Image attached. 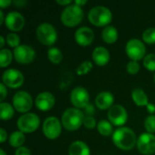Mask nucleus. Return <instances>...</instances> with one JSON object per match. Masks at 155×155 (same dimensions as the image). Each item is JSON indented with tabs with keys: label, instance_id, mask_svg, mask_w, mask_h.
<instances>
[{
	"label": "nucleus",
	"instance_id": "f257e3e1",
	"mask_svg": "<svg viewBox=\"0 0 155 155\" xmlns=\"http://www.w3.org/2000/svg\"><path fill=\"white\" fill-rule=\"evenodd\" d=\"M113 142L116 147L124 151L132 150L137 144L134 132L128 127H120L113 134Z\"/></svg>",
	"mask_w": 155,
	"mask_h": 155
},
{
	"label": "nucleus",
	"instance_id": "f03ea898",
	"mask_svg": "<svg viewBox=\"0 0 155 155\" xmlns=\"http://www.w3.org/2000/svg\"><path fill=\"white\" fill-rule=\"evenodd\" d=\"M84 114L80 109L68 108L62 115V124L67 131H76L84 124Z\"/></svg>",
	"mask_w": 155,
	"mask_h": 155
},
{
	"label": "nucleus",
	"instance_id": "7ed1b4c3",
	"mask_svg": "<svg viewBox=\"0 0 155 155\" xmlns=\"http://www.w3.org/2000/svg\"><path fill=\"white\" fill-rule=\"evenodd\" d=\"M84 18V11L81 6L72 4L63 10L61 14L62 23L68 27H74L78 25Z\"/></svg>",
	"mask_w": 155,
	"mask_h": 155
},
{
	"label": "nucleus",
	"instance_id": "20e7f679",
	"mask_svg": "<svg viewBox=\"0 0 155 155\" xmlns=\"http://www.w3.org/2000/svg\"><path fill=\"white\" fill-rule=\"evenodd\" d=\"M88 19L95 26H105L111 23L113 15L109 8L104 5H97L89 11Z\"/></svg>",
	"mask_w": 155,
	"mask_h": 155
},
{
	"label": "nucleus",
	"instance_id": "39448f33",
	"mask_svg": "<svg viewBox=\"0 0 155 155\" xmlns=\"http://www.w3.org/2000/svg\"><path fill=\"white\" fill-rule=\"evenodd\" d=\"M35 33L39 42L45 45H52L57 40V32L49 23H43L39 25Z\"/></svg>",
	"mask_w": 155,
	"mask_h": 155
},
{
	"label": "nucleus",
	"instance_id": "423d86ee",
	"mask_svg": "<svg viewBox=\"0 0 155 155\" xmlns=\"http://www.w3.org/2000/svg\"><path fill=\"white\" fill-rule=\"evenodd\" d=\"M40 124L39 117L33 113H27L20 116L17 120V127L23 134L34 133Z\"/></svg>",
	"mask_w": 155,
	"mask_h": 155
},
{
	"label": "nucleus",
	"instance_id": "0eeeda50",
	"mask_svg": "<svg viewBox=\"0 0 155 155\" xmlns=\"http://www.w3.org/2000/svg\"><path fill=\"white\" fill-rule=\"evenodd\" d=\"M125 51L129 58L132 59V61L138 62L139 60L145 57L146 47L141 40L134 38L127 42Z\"/></svg>",
	"mask_w": 155,
	"mask_h": 155
},
{
	"label": "nucleus",
	"instance_id": "6e6552de",
	"mask_svg": "<svg viewBox=\"0 0 155 155\" xmlns=\"http://www.w3.org/2000/svg\"><path fill=\"white\" fill-rule=\"evenodd\" d=\"M14 108L22 114H27L33 106V99L25 91L17 92L13 97Z\"/></svg>",
	"mask_w": 155,
	"mask_h": 155
},
{
	"label": "nucleus",
	"instance_id": "1a4fd4ad",
	"mask_svg": "<svg viewBox=\"0 0 155 155\" xmlns=\"http://www.w3.org/2000/svg\"><path fill=\"white\" fill-rule=\"evenodd\" d=\"M62 132V124L55 116L47 117L43 124V133L46 138L54 140L58 138Z\"/></svg>",
	"mask_w": 155,
	"mask_h": 155
},
{
	"label": "nucleus",
	"instance_id": "9d476101",
	"mask_svg": "<svg viewBox=\"0 0 155 155\" xmlns=\"http://www.w3.org/2000/svg\"><path fill=\"white\" fill-rule=\"evenodd\" d=\"M109 122L116 126H123L128 119V114L125 108L120 104L113 105L107 113Z\"/></svg>",
	"mask_w": 155,
	"mask_h": 155
},
{
	"label": "nucleus",
	"instance_id": "9b49d317",
	"mask_svg": "<svg viewBox=\"0 0 155 155\" xmlns=\"http://www.w3.org/2000/svg\"><path fill=\"white\" fill-rule=\"evenodd\" d=\"M137 149L143 155H151L155 153V135L144 133L137 140Z\"/></svg>",
	"mask_w": 155,
	"mask_h": 155
},
{
	"label": "nucleus",
	"instance_id": "f8f14e48",
	"mask_svg": "<svg viewBox=\"0 0 155 155\" xmlns=\"http://www.w3.org/2000/svg\"><path fill=\"white\" fill-rule=\"evenodd\" d=\"M3 84L10 88L15 89L20 87L24 84L23 74L16 69H7L3 73L2 75Z\"/></svg>",
	"mask_w": 155,
	"mask_h": 155
},
{
	"label": "nucleus",
	"instance_id": "ddd939ff",
	"mask_svg": "<svg viewBox=\"0 0 155 155\" xmlns=\"http://www.w3.org/2000/svg\"><path fill=\"white\" fill-rule=\"evenodd\" d=\"M89 93L82 86H77L71 92L70 101L77 109L85 108L89 104Z\"/></svg>",
	"mask_w": 155,
	"mask_h": 155
},
{
	"label": "nucleus",
	"instance_id": "4468645a",
	"mask_svg": "<svg viewBox=\"0 0 155 155\" xmlns=\"http://www.w3.org/2000/svg\"><path fill=\"white\" fill-rule=\"evenodd\" d=\"M13 54H14L15 61L23 64L31 63L35 59V52L34 48L26 45H19L14 50Z\"/></svg>",
	"mask_w": 155,
	"mask_h": 155
},
{
	"label": "nucleus",
	"instance_id": "2eb2a0df",
	"mask_svg": "<svg viewBox=\"0 0 155 155\" xmlns=\"http://www.w3.org/2000/svg\"><path fill=\"white\" fill-rule=\"evenodd\" d=\"M5 25L9 30L18 32L25 25V17L19 12L12 11L6 15Z\"/></svg>",
	"mask_w": 155,
	"mask_h": 155
},
{
	"label": "nucleus",
	"instance_id": "dca6fc26",
	"mask_svg": "<svg viewBox=\"0 0 155 155\" xmlns=\"http://www.w3.org/2000/svg\"><path fill=\"white\" fill-rule=\"evenodd\" d=\"M54 103H55V98L53 95V94L49 92L40 93L35 98V106L40 111H44V112L52 109L54 105Z\"/></svg>",
	"mask_w": 155,
	"mask_h": 155
},
{
	"label": "nucleus",
	"instance_id": "f3484780",
	"mask_svg": "<svg viewBox=\"0 0 155 155\" xmlns=\"http://www.w3.org/2000/svg\"><path fill=\"white\" fill-rule=\"evenodd\" d=\"M74 38H75L76 43L79 45L87 46L93 43L94 38V34L90 27L82 26L76 30L74 34Z\"/></svg>",
	"mask_w": 155,
	"mask_h": 155
},
{
	"label": "nucleus",
	"instance_id": "a211bd4d",
	"mask_svg": "<svg viewBox=\"0 0 155 155\" xmlns=\"http://www.w3.org/2000/svg\"><path fill=\"white\" fill-rule=\"evenodd\" d=\"M92 58L97 65L104 66L110 61V53L105 47L98 46L93 51Z\"/></svg>",
	"mask_w": 155,
	"mask_h": 155
},
{
	"label": "nucleus",
	"instance_id": "6ab92c4d",
	"mask_svg": "<svg viewBox=\"0 0 155 155\" xmlns=\"http://www.w3.org/2000/svg\"><path fill=\"white\" fill-rule=\"evenodd\" d=\"M114 98L110 92L99 93L95 98V104L101 110H107L113 106Z\"/></svg>",
	"mask_w": 155,
	"mask_h": 155
},
{
	"label": "nucleus",
	"instance_id": "aec40b11",
	"mask_svg": "<svg viewBox=\"0 0 155 155\" xmlns=\"http://www.w3.org/2000/svg\"><path fill=\"white\" fill-rule=\"evenodd\" d=\"M69 155H90L88 145L82 141L74 142L69 147Z\"/></svg>",
	"mask_w": 155,
	"mask_h": 155
},
{
	"label": "nucleus",
	"instance_id": "412c9836",
	"mask_svg": "<svg viewBox=\"0 0 155 155\" xmlns=\"http://www.w3.org/2000/svg\"><path fill=\"white\" fill-rule=\"evenodd\" d=\"M102 38L107 44H114L118 39V31L113 25H107L102 32Z\"/></svg>",
	"mask_w": 155,
	"mask_h": 155
},
{
	"label": "nucleus",
	"instance_id": "4be33fe9",
	"mask_svg": "<svg viewBox=\"0 0 155 155\" xmlns=\"http://www.w3.org/2000/svg\"><path fill=\"white\" fill-rule=\"evenodd\" d=\"M132 98L134 104L138 106H147L149 104L148 96L141 88H135L132 93Z\"/></svg>",
	"mask_w": 155,
	"mask_h": 155
},
{
	"label": "nucleus",
	"instance_id": "5701e85b",
	"mask_svg": "<svg viewBox=\"0 0 155 155\" xmlns=\"http://www.w3.org/2000/svg\"><path fill=\"white\" fill-rule=\"evenodd\" d=\"M25 135L22 132L20 131H16V132H14L10 137H9V143L12 147H15V148H20L22 147V145L24 144L25 143Z\"/></svg>",
	"mask_w": 155,
	"mask_h": 155
},
{
	"label": "nucleus",
	"instance_id": "b1692460",
	"mask_svg": "<svg viewBox=\"0 0 155 155\" xmlns=\"http://www.w3.org/2000/svg\"><path fill=\"white\" fill-rule=\"evenodd\" d=\"M14 116V107L8 103H1L0 104V118L3 121L10 120Z\"/></svg>",
	"mask_w": 155,
	"mask_h": 155
},
{
	"label": "nucleus",
	"instance_id": "393cba45",
	"mask_svg": "<svg viewBox=\"0 0 155 155\" xmlns=\"http://www.w3.org/2000/svg\"><path fill=\"white\" fill-rule=\"evenodd\" d=\"M97 130L100 134L103 136H109L113 133V125L109 121L106 120H101L97 124Z\"/></svg>",
	"mask_w": 155,
	"mask_h": 155
},
{
	"label": "nucleus",
	"instance_id": "a878e982",
	"mask_svg": "<svg viewBox=\"0 0 155 155\" xmlns=\"http://www.w3.org/2000/svg\"><path fill=\"white\" fill-rule=\"evenodd\" d=\"M47 57L49 59V61L53 64H60L63 60V54L60 51V49L56 48V47H52L48 50L47 53Z\"/></svg>",
	"mask_w": 155,
	"mask_h": 155
},
{
	"label": "nucleus",
	"instance_id": "bb28decb",
	"mask_svg": "<svg viewBox=\"0 0 155 155\" xmlns=\"http://www.w3.org/2000/svg\"><path fill=\"white\" fill-rule=\"evenodd\" d=\"M14 54L9 49H2L0 51V66L5 68L8 66L13 60Z\"/></svg>",
	"mask_w": 155,
	"mask_h": 155
},
{
	"label": "nucleus",
	"instance_id": "cd10ccee",
	"mask_svg": "<svg viewBox=\"0 0 155 155\" xmlns=\"http://www.w3.org/2000/svg\"><path fill=\"white\" fill-rule=\"evenodd\" d=\"M143 40L149 45L155 44V27L148 28L143 33Z\"/></svg>",
	"mask_w": 155,
	"mask_h": 155
},
{
	"label": "nucleus",
	"instance_id": "c85d7f7f",
	"mask_svg": "<svg viewBox=\"0 0 155 155\" xmlns=\"http://www.w3.org/2000/svg\"><path fill=\"white\" fill-rule=\"evenodd\" d=\"M93 69V63L90 61H84L80 65H78L76 73L78 75H84L87 74Z\"/></svg>",
	"mask_w": 155,
	"mask_h": 155
},
{
	"label": "nucleus",
	"instance_id": "c756f323",
	"mask_svg": "<svg viewBox=\"0 0 155 155\" xmlns=\"http://www.w3.org/2000/svg\"><path fill=\"white\" fill-rule=\"evenodd\" d=\"M143 66L149 71H155V54H149L143 58Z\"/></svg>",
	"mask_w": 155,
	"mask_h": 155
},
{
	"label": "nucleus",
	"instance_id": "7c9ffc66",
	"mask_svg": "<svg viewBox=\"0 0 155 155\" xmlns=\"http://www.w3.org/2000/svg\"><path fill=\"white\" fill-rule=\"evenodd\" d=\"M6 43L9 46L14 47L15 49L18 47L20 45V38L19 36L15 33H10L6 35Z\"/></svg>",
	"mask_w": 155,
	"mask_h": 155
},
{
	"label": "nucleus",
	"instance_id": "2f4dec72",
	"mask_svg": "<svg viewBox=\"0 0 155 155\" xmlns=\"http://www.w3.org/2000/svg\"><path fill=\"white\" fill-rule=\"evenodd\" d=\"M144 127L149 134L155 133V115L148 116L144 121Z\"/></svg>",
	"mask_w": 155,
	"mask_h": 155
},
{
	"label": "nucleus",
	"instance_id": "473e14b6",
	"mask_svg": "<svg viewBox=\"0 0 155 155\" xmlns=\"http://www.w3.org/2000/svg\"><path fill=\"white\" fill-rule=\"evenodd\" d=\"M126 69H127L128 74H136L140 70V64L136 61H130L126 65Z\"/></svg>",
	"mask_w": 155,
	"mask_h": 155
},
{
	"label": "nucleus",
	"instance_id": "72a5a7b5",
	"mask_svg": "<svg viewBox=\"0 0 155 155\" xmlns=\"http://www.w3.org/2000/svg\"><path fill=\"white\" fill-rule=\"evenodd\" d=\"M84 125L87 129H94L96 125V121L92 116H86L84 120Z\"/></svg>",
	"mask_w": 155,
	"mask_h": 155
},
{
	"label": "nucleus",
	"instance_id": "f704fd0d",
	"mask_svg": "<svg viewBox=\"0 0 155 155\" xmlns=\"http://www.w3.org/2000/svg\"><path fill=\"white\" fill-rule=\"evenodd\" d=\"M15 155H31L30 150L25 146H22L20 148H18L15 152Z\"/></svg>",
	"mask_w": 155,
	"mask_h": 155
},
{
	"label": "nucleus",
	"instance_id": "c9c22d12",
	"mask_svg": "<svg viewBox=\"0 0 155 155\" xmlns=\"http://www.w3.org/2000/svg\"><path fill=\"white\" fill-rule=\"evenodd\" d=\"M0 92H1V94H0V100H1V102L3 103L4 99H5V98L6 97V95H7V90H6V88H5V85L3 83L0 84Z\"/></svg>",
	"mask_w": 155,
	"mask_h": 155
},
{
	"label": "nucleus",
	"instance_id": "e433bc0d",
	"mask_svg": "<svg viewBox=\"0 0 155 155\" xmlns=\"http://www.w3.org/2000/svg\"><path fill=\"white\" fill-rule=\"evenodd\" d=\"M6 139H7V134L4 128H1L0 129V142L3 143H5V141Z\"/></svg>",
	"mask_w": 155,
	"mask_h": 155
},
{
	"label": "nucleus",
	"instance_id": "4c0bfd02",
	"mask_svg": "<svg viewBox=\"0 0 155 155\" xmlns=\"http://www.w3.org/2000/svg\"><path fill=\"white\" fill-rule=\"evenodd\" d=\"M11 4H12V1L11 0H0V6L2 8H6Z\"/></svg>",
	"mask_w": 155,
	"mask_h": 155
},
{
	"label": "nucleus",
	"instance_id": "58836bf2",
	"mask_svg": "<svg viewBox=\"0 0 155 155\" xmlns=\"http://www.w3.org/2000/svg\"><path fill=\"white\" fill-rule=\"evenodd\" d=\"M56 3L58 5H72V1L70 0H56Z\"/></svg>",
	"mask_w": 155,
	"mask_h": 155
},
{
	"label": "nucleus",
	"instance_id": "ea45409f",
	"mask_svg": "<svg viewBox=\"0 0 155 155\" xmlns=\"http://www.w3.org/2000/svg\"><path fill=\"white\" fill-rule=\"evenodd\" d=\"M147 109H148V112L151 113V114H154L155 113V105L153 104H148L147 105Z\"/></svg>",
	"mask_w": 155,
	"mask_h": 155
},
{
	"label": "nucleus",
	"instance_id": "a19ab883",
	"mask_svg": "<svg viewBox=\"0 0 155 155\" xmlns=\"http://www.w3.org/2000/svg\"><path fill=\"white\" fill-rule=\"evenodd\" d=\"M86 3H87V1H86V0H84V1H82V0H77V1H75L74 4H75V5H79V6H81V7H82V5H85Z\"/></svg>",
	"mask_w": 155,
	"mask_h": 155
},
{
	"label": "nucleus",
	"instance_id": "79ce46f5",
	"mask_svg": "<svg viewBox=\"0 0 155 155\" xmlns=\"http://www.w3.org/2000/svg\"><path fill=\"white\" fill-rule=\"evenodd\" d=\"M5 18H4V13L2 10H0V25L3 23H5Z\"/></svg>",
	"mask_w": 155,
	"mask_h": 155
},
{
	"label": "nucleus",
	"instance_id": "37998d69",
	"mask_svg": "<svg viewBox=\"0 0 155 155\" xmlns=\"http://www.w3.org/2000/svg\"><path fill=\"white\" fill-rule=\"evenodd\" d=\"M14 3H15L16 5L20 6V5H25V4H26V1H15Z\"/></svg>",
	"mask_w": 155,
	"mask_h": 155
},
{
	"label": "nucleus",
	"instance_id": "c03bdc74",
	"mask_svg": "<svg viewBox=\"0 0 155 155\" xmlns=\"http://www.w3.org/2000/svg\"><path fill=\"white\" fill-rule=\"evenodd\" d=\"M0 40H1V44H0V48H2L5 45V38L3 35H0Z\"/></svg>",
	"mask_w": 155,
	"mask_h": 155
},
{
	"label": "nucleus",
	"instance_id": "a18cd8bd",
	"mask_svg": "<svg viewBox=\"0 0 155 155\" xmlns=\"http://www.w3.org/2000/svg\"><path fill=\"white\" fill-rule=\"evenodd\" d=\"M0 155H6V154H5V153L4 152V150H2V149H1V150H0Z\"/></svg>",
	"mask_w": 155,
	"mask_h": 155
},
{
	"label": "nucleus",
	"instance_id": "49530a36",
	"mask_svg": "<svg viewBox=\"0 0 155 155\" xmlns=\"http://www.w3.org/2000/svg\"><path fill=\"white\" fill-rule=\"evenodd\" d=\"M153 78H154V82H155V74H154V77H153Z\"/></svg>",
	"mask_w": 155,
	"mask_h": 155
}]
</instances>
